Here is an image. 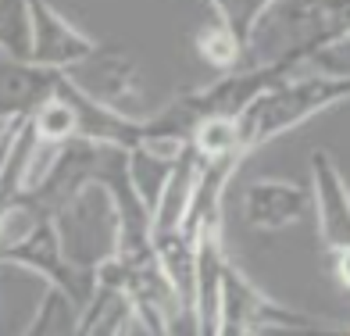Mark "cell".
Listing matches in <instances>:
<instances>
[{"mask_svg": "<svg viewBox=\"0 0 350 336\" xmlns=\"http://www.w3.org/2000/svg\"><path fill=\"white\" fill-rule=\"evenodd\" d=\"M311 201L318 207V233L336 261V283L347 290V254H350V197L340 168L325 151L311 154Z\"/></svg>", "mask_w": 350, "mask_h": 336, "instance_id": "7a4b0ae2", "label": "cell"}, {"mask_svg": "<svg viewBox=\"0 0 350 336\" xmlns=\"http://www.w3.org/2000/svg\"><path fill=\"white\" fill-rule=\"evenodd\" d=\"M97 43L51 4H29V65L46 72H68L86 61Z\"/></svg>", "mask_w": 350, "mask_h": 336, "instance_id": "3957f363", "label": "cell"}, {"mask_svg": "<svg viewBox=\"0 0 350 336\" xmlns=\"http://www.w3.org/2000/svg\"><path fill=\"white\" fill-rule=\"evenodd\" d=\"M347 93H350V79H336V75H290V79H282L272 90H265L261 97H254L232 118L236 122V151H240V157H247L261 143L290 133L304 118L347 101Z\"/></svg>", "mask_w": 350, "mask_h": 336, "instance_id": "6da1fadb", "label": "cell"}, {"mask_svg": "<svg viewBox=\"0 0 350 336\" xmlns=\"http://www.w3.org/2000/svg\"><path fill=\"white\" fill-rule=\"evenodd\" d=\"M79 315H83V311H79L61 290H46V297L40 300L36 322L29 326L25 336H75Z\"/></svg>", "mask_w": 350, "mask_h": 336, "instance_id": "9c48e42d", "label": "cell"}, {"mask_svg": "<svg viewBox=\"0 0 350 336\" xmlns=\"http://www.w3.org/2000/svg\"><path fill=\"white\" fill-rule=\"evenodd\" d=\"M61 72H46L33 65L0 61V118H33V111L54 97Z\"/></svg>", "mask_w": 350, "mask_h": 336, "instance_id": "52a82bcc", "label": "cell"}, {"mask_svg": "<svg viewBox=\"0 0 350 336\" xmlns=\"http://www.w3.org/2000/svg\"><path fill=\"white\" fill-rule=\"evenodd\" d=\"M0 51L14 65H29V4L0 0Z\"/></svg>", "mask_w": 350, "mask_h": 336, "instance_id": "ba28073f", "label": "cell"}, {"mask_svg": "<svg viewBox=\"0 0 350 336\" xmlns=\"http://www.w3.org/2000/svg\"><path fill=\"white\" fill-rule=\"evenodd\" d=\"M229 265L226 240H221L218 222L204 226L193 236V326L197 336H218V315H221V272Z\"/></svg>", "mask_w": 350, "mask_h": 336, "instance_id": "5b68a950", "label": "cell"}, {"mask_svg": "<svg viewBox=\"0 0 350 336\" xmlns=\"http://www.w3.org/2000/svg\"><path fill=\"white\" fill-rule=\"evenodd\" d=\"M308 207H311L308 190L297 183H282V179H258L243 194V215L250 222V229H265V233L293 226V222L308 215Z\"/></svg>", "mask_w": 350, "mask_h": 336, "instance_id": "8992f818", "label": "cell"}, {"mask_svg": "<svg viewBox=\"0 0 350 336\" xmlns=\"http://www.w3.org/2000/svg\"><path fill=\"white\" fill-rule=\"evenodd\" d=\"M65 83L83 93L86 101L100 104V107H111V111H122L125 101H133L139 93V83H136V68L133 61L125 57L118 47H100L93 51L86 61H79L75 68L61 72Z\"/></svg>", "mask_w": 350, "mask_h": 336, "instance_id": "277c9868", "label": "cell"}, {"mask_svg": "<svg viewBox=\"0 0 350 336\" xmlns=\"http://www.w3.org/2000/svg\"><path fill=\"white\" fill-rule=\"evenodd\" d=\"M211 14H215V11H211ZM197 51H200L204 61H211L215 68H232L236 61H240V54H243L240 43L232 40L229 25L221 22L218 14H215L211 22L200 25V33H197Z\"/></svg>", "mask_w": 350, "mask_h": 336, "instance_id": "30bf717a", "label": "cell"}]
</instances>
